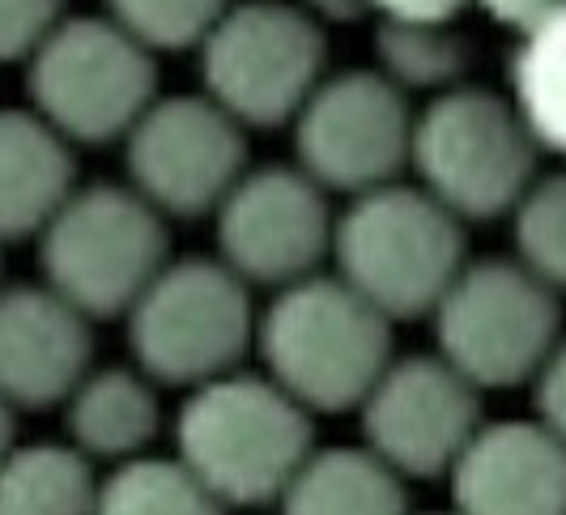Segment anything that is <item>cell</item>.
Wrapping results in <instances>:
<instances>
[{
  "instance_id": "7402d4cb",
  "label": "cell",
  "mask_w": 566,
  "mask_h": 515,
  "mask_svg": "<svg viewBox=\"0 0 566 515\" xmlns=\"http://www.w3.org/2000/svg\"><path fill=\"white\" fill-rule=\"evenodd\" d=\"M515 260L558 298L566 294V171L537 179L511 209Z\"/></svg>"
},
{
  "instance_id": "4316f807",
  "label": "cell",
  "mask_w": 566,
  "mask_h": 515,
  "mask_svg": "<svg viewBox=\"0 0 566 515\" xmlns=\"http://www.w3.org/2000/svg\"><path fill=\"white\" fill-rule=\"evenodd\" d=\"M384 22H418V27H452L469 0H367Z\"/></svg>"
},
{
  "instance_id": "ba28073f",
  "label": "cell",
  "mask_w": 566,
  "mask_h": 515,
  "mask_svg": "<svg viewBox=\"0 0 566 515\" xmlns=\"http://www.w3.org/2000/svg\"><path fill=\"white\" fill-rule=\"evenodd\" d=\"M30 112L69 145H107L158 98L154 52L112 18H60L27 60Z\"/></svg>"
},
{
  "instance_id": "8fae6325",
  "label": "cell",
  "mask_w": 566,
  "mask_h": 515,
  "mask_svg": "<svg viewBox=\"0 0 566 515\" xmlns=\"http://www.w3.org/2000/svg\"><path fill=\"white\" fill-rule=\"evenodd\" d=\"M413 115L405 90L384 73H337L324 77L294 115V158L298 171L324 192L363 197L397 183L409 162Z\"/></svg>"
},
{
  "instance_id": "5bb4252c",
  "label": "cell",
  "mask_w": 566,
  "mask_h": 515,
  "mask_svg": "<svg viewBox=\"0 0 566 515\" xmlns=\"http://www.w3.org/2000/svg\"><path fill=\"white\" fill-rule=\"evenodd\" d=\"M94 319L48 286L0 290V401L9 409H52L94 362Z\"/></svg>"
},
{
  "instance_id": "7a4b0ae2",
  "label": "cell",
  "mask_w": 566,
  "mask_h": 515,
  "mask_svg": "<svg viewBox=\"0 0 566 515\" xmlns=\"http://www.w3.org/2000/svg\"><path fill=\"white\" fill-rule=\"evenodd\" d=\"M255 349L264 375L307 413H345L392 362V319L337 273H312L273 294L255 324Z\"/></svg>"
},
{
  "instance_id": "3957f363",
  "label": "cell",
  "mask_w": 566,
  "mask_h": 515,
  "mask_svg": "<svg viewBox=\"0 0 566 515\" xmlns=\"http://www.w3.org/2000/svg\"><path fill=\"white\" fill-rule=\"evenodd\" d=\"M337 277L384 319L430 315L464 260V222L422 188L384 183L333 222Z\"/></svg>"
},
{
  "instance_id": "30bf717a",
  "label": "cell",
  "mask_w": 566,
  "mask_h": 515,
  "mask_svg": "<svg viewBox=\"0 0 566 515\" xmlns=\"http://www.w3.org/2000/svg\"><path fill=\"white\" fill-rule=\"evenodd\" d=\"M128 188L163 218L213 213L248 171V128L205 94H158L124 137Z\"/></svg>"
},
{
  "instance_id": "e0dca14e",
  "label": "cell",
  "mask_w": 566,
  "mask_h": 515,
  "mask_svg": "<svg viewBox=\"0 0 566 515\" xmlns=\"http://www.w3.org/2000/svg\"><path fill=\"white\" fill-rule=\"evenodd\" d=\"M69 439L85 460H133L158 434V383L137 367H103L85 375L64 401Z\"/></svg>"
},
{
  "instance_id": "d6986e66",
  "label": "cell",
  "mask_w": 566,
  "mask_h": 515,
  "mask_svg": "<svg viewBox=\"0 0 566 515\" xmlns=\"http://www.w3.org/2000/svg\"><path fill=\"white\" fill-rule=\"evenodd\" d=\"M511 103L545 154L566 158V0L520 30L511 56Z\"/></svg>"
},
{
  "instance_id": "277c9868",
  "label": "cell",
  "mask_w": 566,
  "mask_h": 515,
  "mask_svg": "<svg viewBox=\"0 0 566 515\" xmlns=\"http://www.w3.org/2000/svg\"><path fill=\"white\" fill-rule=\"evenodd\" d=\"M541 145L511 98L482 86H448L413 119L409 162L430 192L460 222H490L511 213L537 183Z\"/></svg>"
},
{
  "instance_id": "5b68a950",
  "label": "cell",
  "mask_w": 566,
  "mask_h": 515,
  "mask_svg": "<svg viewBox=\"0 0 566 515\" xmlns=\"http://www.w3.org/2000/svg\"><path fill=\"white\" fill-rule=\"evenodd\" d=\"M128 349L158 388H200L239 371L255 345L252 286L222 260H167L128 307Z\"/></svg>"
},
{
  "instance_id": "4fadbf2b",
  "label": "cell",
  "mask_w": 566,
  "mask_h": 515,
  "mask_svg": "<svg viewBox=\"0 0 566 515\" xmlns=\"http://www.w3.org/2000/svg\"><path fill=\"white\" fill-rule=\"evenodd\" d=\"M358 409L367 452L400 477H448L482 427V392L439 354L392 358Z\"/></svg>"
},
{
  "instance_id": "603a6c76",
  "label": "cell",
  "mask_w": 566,
  "mask_h": 515,
  "mask_svg": "<svg viewBox=\"0 0 566 515\" xmlns=\"http://www.w3.org/2000/svg\"><path fill=\"white\" fill-rule=\"evenodd\" d=\"M230 0H107V18L145 52H188L222 22Z\"/></svg>"
},
{
  "instance_id": "cb8c5ba5",
  "label": "cell",
  "mask_w": 566,
  "mask_h": 515,
  "mask_svg": "<svg viewBox=\"0 0 566 515\" xmlns=\"http://www.w3.org/2000/svg\"><path fill=\"white\" fill-rule=\"evenodd\" d=\"M384 77L392 86H448L455 69L464 64V52L448 27H418V22H384L379 39Z\"/></svg>"
},
{
  "instance_id": "6da1fadb",
  "label": "cell",
  "mask_w": 566,
  "mask_h": 515,
  "mask_svg": "<svg viewBox=\"0 0 566 515\" xmlns=\"http://www.w3.org/2000/svg\"><path fill=\"white\" fill-rule=\"evenodd\" d=\"M312 452V413L269 375H218L175 418V460L222 507L277 503Z\"/></svg>"
},
{
  "instance_id": "2e32d148",
  "label": "cell",
  "mask_w": 566,
  "mask_h": 515,
  "mask_svg": "<svg viewBox=\"0 0 566 515\" xmlns=\"http://www.w3.org/2000/svg\"><path fill=\"white\" fill-rule=\"evenodd\" d=\"M73 188V145L34 112H0V243L39 234Z\"/></svg>"
},
{
  "instance_id": "484cf974",
  "label": "cell",
  "mask_w": 566,
  "mask_h": 515,
  "mask_svg": "<svg viewBox=\"0 0 566 515\" xmlns=\"http://www.w3.org/2000/svg\"><path fill=\"white\" fill-rule=\"evenodd\" d=\"M533 388H537V422L566 443V337L541 362V371L533 375Z\"/></svg>"
},
{
  "instance_id": "44dd1931",
  "label": "cell",
  "mask_w": 566,
  "mask_h": 515,
  "mask_svg": "<svg viewBox=\"0 0 566 515\" xmlns=\"http://www.w3.org/2000/svg\"><path fill=\"white\" fill-rule=\"evenodd\" d=\"M94 515H227V507L175 456H133L98 482Z\"/></svg>"
},
{
  "instance_id": "f1b7e54d",
  "label": "cell",
  "mask_w": 566,
  "mask_h": 515,
  "mask_svg": "<svg viewBox=\"0 0 566 515\" xmlns=\"http://www.w3.org/2000/svg\"><path fill=\"white\" fill-rule=\"evenodd\" d=\"M13 413L18 409H9V404L0 401V460L13 452Z\"/></svg>"
},
{
  "instance_id": "9a60e30c",
  "label": "cell",
  "mask_w": 566,
  "mask_h": 515,
  "mask_svg": "<svg viewBox=\"0 0 566 515\" xmlns=\"http://www.w3.org/2000/svg\"><path fill=\"white\" fill-rule=\"evenodd\" d=\"M448 486L455 515H566V443L541 422H482Z\"/></svg>"
},
{
  "instance_id": "ffe728a7",
  "label": "cell",
  "mask_w": 566,
  "mask_h": 515,
  "mask_svg": "<svg viewBox=\"0 0 566 515\" xmlns=\"http://www.w3.org/2000/svg\"><path fill=\"white\" fill-rule=\"evenodd\" d=\"M98 482L69 443H30L0 460V515H94Z\"/></svg>"
},
{
  "instance_id": "ac0fdd59",
  "label": "cell",
  "mask_w": 566,
  "mask_h": 515,
  "mask_svg": "<svg viewBox=\"0 0 566 515\" xmlns=\"http://www.w3.org/2000/svg\"><path fill=\"white\" fill-rule=\"evenodd\" d=\"M282 515H409L405 477L367 448L312 452L277 498Z\"/></svg>"
},
{
  "instance_id": "83f0119b",
  "label": "cell",
  "mask_w": 566,
  "mask_h": 515,
  "mask_svg": "<svg viewBox=\"0 0 566 515\" xmlns=\"http://www.w3.org/2000/svg\"><path fill=\"white\" fill-rule=\"evenodd\" d=\"M469 4H478L485 18H494L499 27L524 30L533 27L537 18H545L554 4H563V0H469Z\"/></svg>"
},
{
  "instance_id": "52a82bcc",
  "label": "cell",
  "mask_w": 566,
  "mask_h": 515,
  "mask_svg": "<svg viewBox=\"0 0 566 515\" xmlns=\"http://www.w3.org/2000/svg\"><path fill=\"white\" fill-rule=\"evenodd\" d=\"M439 358L478 392L520 388L563 341V303L520 260H478L434 303Z\"/></svg>"
},
{
  "instance_id": "d4e9b609",
  "label": "cell",
  "mask_w": 566,
  "mask_h": 515,
  "mask_svg": "<svg viewBox=\"0 0 566 515\" xmlns=\"http://www.w3.org/2000/svg\"><path fill=\"white\" fill-rule=\"evenodd\" d=\"M64 0H0V64L30 60V52L56 30Z\"/></svg>"
},
{
  "instance_id": "9c48e42d",
  "label": "cell",
  "mask_w": 566,
  "mask_h": 515,
  "mask_svg": "<svg viewBox=\"0 0 566 515\" xmlns=\"http://www.w3.org/2000/svg\"><path fill=\"white\" fill-rule=\"evenodd\" d=\"M197 52L200 94L239 128L294 124L324 82V30L307 9L282 0L230 4Z\"/></svg>"
},
{
  "instance_id": "8992f818",
  "label": "cell",
  "mask_w": 566,
  "mask_h": 515,
  "mask_svg": "<svg viewBox=\"0 0 566 515\" xmlns=\"http://www.w3.org/2000/svg\"><path fill=\"white\" fill-rule=\"evenodd\" d=\"M170 252L167 218L133 188H73L56 218L39 230L43 286L85 319H115L163 273Z\"/></svg>"
},
{
  "instance_id": "7c38bea8",
  "label": "cell",
  "mask_w": 566,
  "mask_h": 515,
  "mask_svg": "<svg viewBox=\"0 0 566 515\" xmlns=\"http://www.w3.org/2000/svg\"><path fill=\"white\" fill-rule=\"evenodd\" d=\"M218 218V260L248 286L282 290L319 273V260L333 248L328 192L298 167L243 171Z\"/></svg>"
},
{
  "instance_id": "f546056e",
  "label": "cell",
  "mask_w": 566,
  "mask_h": 515,
  "mask_svg": "<svg viewBox=\"0 0 566 515\" xmlns=\"http://www.w3.org/2000/svg\"><path fill=\"white\" fill-rule=\"evenodd\" d=\"M443 515H455V512H443Z\"/></svg>"
}]
</instances>
